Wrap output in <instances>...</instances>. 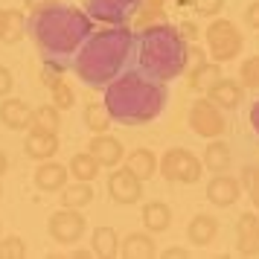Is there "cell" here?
Wrapping results in <instances>:
<instances>
[{"mask_svg": "<svg viewBox=\"0 0 259 259\" xmlns=\"http://www.w3.org/2000/svg\"><path fill=\"white\" fill-rule=\"evenodd\" d=\"M91 32H94V18L70 3H53L41 12H32L29 21V35L44 64H59V67L73 61Z\"/></svg>", "mask_w": 259, "mask_h": 259, "instance_id": "6da1fadb", "label": "cell"}, {"mask_svg": "<svg viewBox=\"0 0 259 259\" xmlns=\"http://www.w3.org/2000/svg\"><path fill=\"white\" fill-rule=\"evenodd\" d=\"M134 44H137V32L128 24L96 29L73 56V73L88 88H108L117 76L128 70Z\"/></svg>", "mask_w": 259, "mask_h": 259, "instance_id": "7a4b0ae2", "label": "cell"}, {"mask_svg": "<svg viewBox=\"0 0 259 259\" xmlns=\"http://www.w3.org/2000/svg\"><path fill=\"white\" fill-rule=\"evenodd\" d=\"M105 108L111 119L119 125H146L163 114L166 108V84L146 76L143 70H125L114 82L102 88Z\"/></svg>", "mask_w": 259, "mask_h": 259, "instance_id": "3957f363", "label": "cell"}, {"mask_svg": "<svg viewBox=\"0 0 259 259\" xmlns=\"http://www.w3.org/2000/svg\"><path fill=\"white\" fill-rule=\"evenodd\" d=\"M140 70L157 82H172L189 67V41L181 35V29L166 21L149 24L137 29V44H134Z\"/></svg>", "mask_w": 259, "mask_h": 259, "instance_id": "277c9868", "label": "cell"}, {"mask_svg": "<svg viewBox=\"0 0 259 259\" xmlns=\"http://www.w3.org/2000/svg\"><path fill=\"white\" fill-rule=\"evenodd\" d=\"M204 41H207L210 59L219 61V64H227V61L239 59L242 56V47H245V35L227 18H212L210 26L204 29Z\"/></svg>", "mask_w": 259, "mask_h": 259, "instance_id": "5b68a950", "label": "cell"}, {"mask_svg": "<svg viewBox=\"0 0 259 259\" xmlns=\"http://www.w3.org/2000/svg\"><path fill=\"white\" fill-rule=\"evenodd\" d=\"M201 169H204L201 157H195L189 149H166L163 157L157 160V172L169 184H198Z\"/></svg>", "mask_w": 259, "mask_h": 259, "instance_id": "8992f818", "label": "cell"}, {"mask_svg": "<svg viewBox=\"0 0 259 259\" xmlns=\"http://www.w3.org/2000/svg\"><path fill=\"white\" fill-rule=\"evenodd\" d=\"M187 122H189V128L195 131L198 137H204V140L224 137V128H227V122H224V111L215 105V102H210L207 96H201V99H195V102L189 105Z\"/></svg>", "mask_w": 259, "mask_h": 259, "instance_id": "52a82bcc", "label": "cell"}, {"mask_svg": "<svg viewBox=\"0 0 259 259\" xmlns=\"http://www.w3.org/2000/svg\"><path fill=\"white\" fill-rule=\"evenodd\" d=\"M84 227H88L84 212L73 210V207H61V210H56L47 219V233L56 245H76V242H82Z\"/></svg>", "mask_w": 259, "mask_h": 259, "instance_id": "ba28073f", "label": "cell"}, {"mask_svg": "<svg viewBox=\"0 0 259 259\" xmlns=\"http://www.w3.org/2000/svg\"><path fill=\"white\" fill-rule=\"evenodd\" d=\"M140 3L143 0H84V12L105 26H119L137 18Z\"/></svg>", "mask_w": 259, "mask_h": 259, "instance_id": "9c48e42d", "label": "cell"}, {"mask_svg": "<svg viewBox=\"0 0 259 259\" xmlns=\"http://www.w3.org/2000/svg\"><path fill=\"white\" fill-rule=\"evenodd\" d=\"M108 195L122 204V207H131V204H140L143 198V181L140 178H134L122 166V169H111V175H108Z\"/></svg>", "mask_w": 259, "mask_h": 259, "instance_id": "30bf717a", "label": "cell"}, {"mask_svg": "<svg viewBox=\"0 0 259 259\" xmlns=\"http://www.w3.org/2000/svg\"><path fill=\"white\" fill-rule=\"evenodd\" d=\"M242 198V181L227 172H215L207 184V201L212 207H233L236 201Z\"/></svg>", "mask_w": 259, "mask_h": 259, "instance_id": "8fae6325", "label": "cell"}, {"mask_svg": "<svg viewBox=\"0 0 259 259\" xmlns=\"http://www.w3.org/2000/svg\"><path fill=\"white\" fill-rule=\"evenodd\" d=\"M61 143H59V134H53V131H41V128H29L24 137V152L29 160H53L56 154H59Z\"/></svg>", "mask_w": 259, "mask_h": 259, "instance_id": "7c38bea8", "label": "cell"}, {"mask_svg": "<svg viewBox=\"0 0 259 259\" xmlns=\"http://www.w3.org/2000/svg\"><path fill=\"white\" fill-rule=\"evenodd\" d=\"M236 253L253 259L259 256V215L256 212H242L236 222Z\"/></svg>", "mask_w": 259, "mask_h": 259, "instance_id": "4fadbf2b", "label": "cell"}, {"mask_svg": "<svg viewBox=\"0 0 259 259\" xmlns=\"http://www.w3.org/2000/svg\"><path fill=\"white\" fill-rule=\"evenodd\" d=\"M67 181H70V169L59 160H41L32 175V184L41 192H61L67 187Z\"/></svg>", "mask_w": 259, "mask_h": 259, "instance_id": "5bb4252c", "label": "cell"}, {"mask_svg": "<svg viewBox=\"0 0 259 259\" xmlns=\"http://www.w3.org/2000/svg\"><path fill=\"white\" fill-rule=\"evenodd\" d=\"M0 122L12 131H29L32 128V105L18 96H6L0 102Z\"/></svg>", "mask_w": 259, "mask_h": 259, "instance_id": "9a60e30c", "label": "cell"}, {"mask_svg": "<svg viewBox=\"0 0 259 259\" xmlns=\"http://www.w3.org/2000/svg\"><path fill=\"white\" fill-rule=\"evenodd\" d=\"M88 152L102 163V169H117V166L125 160V149H122V143H119L117 137H111L108 131L105 134H94V140L88 143Z\"/></svg>", "mask_w": 259, "mask_h": 259, "instance_id": "2e32d148", "label": "cell"}, {"mask_svg": "<svg viewBox=\"0 0 259 259\" xmlns=\"http://www.w3.org/2000/svg\"><path fill=\"white\" fill-rule=\"evenodd\" d=\"M207 99L215 102L222 111H236V108L242 105V99H245V88H242L239 79H227V76H222V79L207 91Z\"/></svg>", "mask_w": 259, "mask_h": 259, "instance_id": "e0dca14e", "label": "cell"}, {"mask_svg": "<svg viewBox=\"0 0 259 259\" xmlns=\"http://www.w3.org/2000/svg\"><path fill=\"white\" fill-rule=\"evenodd\" d=\"M119 256H122V259H154V256H157L154 233H149V230L128 233L122 242H119Z\"/></svg>", "mask_w": 259, "mask_h": 259, "instance_id": "ac0fdd59", "label": "cell"}, {"mask_svg": "<svg viewBox=\"0 0 259 259\" xmlns=\"http://www.w3.org/2000/svg\"><path fill=\"white\" fill-rule=\"evenodd\" d=\"M215 236H219V219L210 215V212H198V215H192L187 224V239L189 245H198V247H207L215 242Z\"/></svg>", "mask_w": 259, "mask_h": 259, "instance_id": "d6986e66", "label": "cell"}, {"mask_svg": "<svg viewBox=\"0 0 259 259\" xmlns=\"http://www.w3.org/2000/svg\"><path fill=\"white\" fill-rule=\"evenodd\" d=\"M140 222H143V227L154 236L166 233V230L172 227V210H169L166 201H146L143 210H140Z\"/></svg>", "mask_w": 259, "mask_h": 259, "instance_id": "ffe728a7", "label": "cell"}, {"mask_svg": "<svg viewBox=\"0 0 259 259\" xmlns=\"http://www.w3.org/2000/svg\"><path fill=\"white\" fill-rule=\"evenodd\" d=\"M125 169H128L134 178H140L143 184L149 181V178L157 175V157H154L152 149H134V152L125 154Z\"/></svg>", "mask_w": 259, "mask_h": 259, "instance_id": "44dd1931", "label": "cell"}, {"mask_svg": "<svg viewBox=\"0 0 259 259\" xmlns=\"http://www.w3.org/2000/svg\"><path fill=\"white\" fill-rule=\"evenodd\" d=\"M119 233L114 230V227H108V224H102V227H96L94 236H91V250H94V256L99 259H117L119 256Z\"/></svg>", "mask_w": 259, "mask_h": 259, "instance_id": "7402d4cb", "label": "cell"}, {"mask_svg": "<svg viewBox=\"0 0 259 259\" xmlns=\"http://www.w3.org/2000/svg\"><path fill=\"white\" fill-rule=\"evenodd\" d=\"M224 73H222V64L219 61H212V59H201L192 70H189V88L192 91H210L212 84L222 79Z\"/></svg>", "mask_w": 259, "mask_h": 259, "instance_id": "603a6c76", "label": "cell"}, {"mask_svg": "<svg viewBox=\"0 0 259 259\" xmlns=\"http://www.w3.org/2000/svg\"><path fill=\"white\" fill-rule=\"evenodd\" d=\"M96 198L94 181H67V187L61 189V207H73V210H84L91 207V201Z\"/></svg>", "mask_w": 259, "mask_h": 259, "instance_id": "cb8c5ba5", "label": "cell"}, {"mask_svg": "<svg viewBox=\"0 0 259 259\" xmlns=\"http://www.w3.org/2000/svg\"><path fill=\"white\" fill-rule=\"evenodd\" d=\"M44 73H47V88H50V94H53V105L59 108V111H70V108L76 105L73 88L64 82V76H61L59 70L53 73V67H47V64H44Z\"/></svg>", "mask_w": 259, "mask_h": 259, "instance_id": "d4e9b609", "label": "cell"}, {"mask_svg": "<svg viewBox=\"0 0 259 259\" xmlns=\"http://www.w3.org/2000/svg\"><path fill=\"white\" fill-rule=\"evenodd\" d=\"M201 163H204V169H210V172H227V166H230V146L222 137H212L207 143V149H204Z\"/></svg>", "mask_w": 259, "mask_h": 259, "instance_id": "484cf974", "label": "cell"}, {"mask_svg": "<svg viewBox=\"0 0 259 259\" xmlns=\"http://www.w3.org/2000/svg\"><path fill=\"white\" fill-rule=\"evenodd\" d=\"M67 169H70L73 181H96L99 172H102V163H99L91 152H79V154H73L70 157Z\"/></svg>", "mask_w": 259, "mask_h": 259, "instance_id": "4316f807", "label": "cell"}, {"mask_svg": "<svg viewBox=\"0 0 259 259\" xmlns=\"http://www.w3.org/2000/svg\"><path fill=\"white\" fill-rule=\"evenodd\" d=\"M84 128L91 131V134H105L108 128H111V114H108L105 102H88L84 105Z\"/></svg>", "mask_w": 259, "mask_h": 259, "instance_id": "83f0119b", "label": "cell"}, {"mask_svg": "<svg viewBox=\"0 0 259 259\" xmlns=\"http://www.w3.org/2000/svg\"><path fill=\"white\" fill-rule=\"evenodd\" d=\"M32 128H41V131H53V134H59V128H61V111L53 105V102H50V105L32 108Z\"/></svg>", "mask_w": 259, "mask_h": 259, "instance_id": "f1b7e54d", "label": "cell"}, {"mask_svg": "<svg viewBox=\"0 0 259 259\" xmlns=\"http://www.w3.org/2000/svg\"><path fill=\"white\" fill-rule=\"evenodd\" d=\"M163 3H166V0H143L137 18L131 21V24H134V29H143V26H149V24L163 21Z\"/></svg>", "mask_w": 259, "mask_h": 259, "instance_id": "f546056e", "label": "cell"}, {"mask_svg": "<svg viewBox=\"0 0 259 259\" xmlns=\"http://www.w3.org/2000/svg\"><path fill=\"white\" fill-rule=\"evenodd\" d=\"M239 82H242V88H250V91L259 88V56H247L239 64Z\"/></svg>", "mask_w": 259, "mask_h": 259, "instance_id": "4dcf8cb0", "label": "cell"}, {"mask_svg": "<svg viewBox=\"0 0 259 259\" xmlns=\"http://www.w3.org/2000/svg\"><path fill=\"white\" fill-rule=\"evenodd\" d=\"M24 26H26L24 12L9 9V18H6V32H3V44H15V41H21V38H24Z\"/></svg>", "mask_w": 259, "mask_h": 259, "instance_id": "1f68e13d", "label": "cell"}, {"mask_svg": "<svg viewBox=\"0 0 259 259\" xmlns=\"http://www.w3.org/2000/svg\"><path fill=\"white\" fill-rule=\"evenodd\" d=\"M26 256V242L21 236H0V259H24Z\"/></svg>", "mask_w": 259, "mask_h": 259, "instance_id": "d6a6232c", "label": "cell"}, {"mask_svg": "<svg viewBox=\"0 0 259 259\" xmlns=\"http://www.w3.org/2000/svg\"><path fill=\"white\" fill-rule=\"evenodd\" d=\"M242 187H247V192H250V201H253V207L259 210V169H245L242 172Z\"/></svg>", "mask_w": 259, "mask_h": 259, "instance_id": "836d02e7", "label": "cell"}, {"mask_svg": "<svg viewBox=\"0 0 259 259\" xmlns=\"http://www.w3.org/2000/svg\"><path fill=\"white\" fill-rule=\"evenodd\" d=\"M192 3L201 18H219V12L224 9V0H192Z\"/></svg>", "mask_w": 259, "mask_h": 259, "instance_id": "e575fe53", "label": "cell"}, {"mask_svg": "<svg viewBox=\"0 0 259 259\" xmlns=\"http://www.w3.org/2000/svg\"><path fill=\"white\" fill-rule=\"evenodd\" d=\"M12 88H15L12 70H9V67H3V64H0V99H6V96L12 94Z\"/></svg>", "mask_w": 259, "mask_h": 259, "instance_id": "d590c367", "label": "cell"}, {"mask_svg": "<svg viewBox=\"0 0 259 259\" xmlns=\"http://www.w3.org/2000/svg\"><path fill=\"white\" fill-rule=\"evenodd\" d=\"M245 21L250 29H256L259 32V0H253V3H247V9H245Z\"/></svg>", "mask_w": 259, "mask_h": 259, "instance_id": "8d00e7d4", "label": "cell"}, {"mask_svg": "<svg viewBox=\"0 0 259 259\" xmlns=\"http://www.w3.org/2000/svg\"><path fill=\"white\" fill-rule=\"evenodd\" d=\"M178 29H181V35L187 38L189 44H192V41L198 38V26L192 24V21H184V24H178Z\"/></svg>", "mask_w": 259, "mask_h": 259, "instance_id": "74e56055", "label": "cell"}, {"mask_svg": "<svg viewBox=\"0 0 259 259\" xmlns=\"http://www.w3.org/2000/svg\"><path fill=\"white\" fill-rule=\"evenodd\" d=\"M157 256H163V259H189V250L187 247H169V250L157 253Z\"/></svg>", "mask_w": 259, "mask_h": 259, "instance_id": "f35d334b", "label": "cell"}, {"mask_svg": "<svg viewBox=\"0 0 259 259\" xmlns=\"http://www.w3.org/2000/svg\"><path fill=\"white\" fill-rule=\"evenodd\" d=\"M26 9L29 12H41V9H47V6H53V3H61V0H24Z\"/></svg>", "mask_w": 259, "mask_h": 259, "instance_id": "ab89813d", "label": "cell"}, {"mask_svg": "<svg viewBox=\"0 0 259 259\" xmlns=\"http://www.w3.org/2000/svg\"><path fill=\"white\" fill-rule=\"evenodd\" d=\"M247 117H250V125H253V131L259 134V99L250 105V114H247Z\"/></svg>", "mask_w": 259, "mask_h": 259, "instance_id": "60d3db41", "label": "cell"}, {"mask_svg": "<svg viewBox=\"0 0 259 259\" xmlns=\"http://www.w3.org/2000/svg\"><path fill=\"white\" fill-rule=\"evenodd\" d=\"M6 172H9V157H6V152H3V149H0V178L6 175Z\"/></svg>", "mask_w": 259, "mask_h": 259, "instance_id": "b9f144b4", "label": "cell"}, {"mask_svg": "<svg viewBox=\"0 0 259 259\" xmlns=\"http://www.w3.org/2000/svg\"><path fill=\"white\" fill-rule=\"evenodd\" d=\"M6 18H9V9H0V41H3V32H6Z\"/></svg>", "mask_w": 259, "mask_h": 259, "instance_id": "7bdbcfd3", "label": "cell"}, {"mask_svg": "<svg viewBox=\"0 0 259 259\" xmlns=\"http://www.w3.org/2000/svg\"><path fill=\"white\" fill-rule=\"evenodd\" d=\"M70 256L73 259H88V256H94V250H73Z\"/></svg>", "mask_w": 259, "mask_h": 259, "instance_id": "ee69618b", "label": "cell"}, {"mask_svg": "<svg viewBox=\"0 0 259 259\" xmlns=\"http://www.w3.org/2000/svg\"><path fill=\"white\" fill-rule=\"evenodd\" d=\"M0 198H3V184H0Z\"/></svg>", "mask_w": 259, "mask_h": 259, "instance_id": "f6af8a7d", "label": "cell"}, {"mask_svg": "<svg viewBox=\"0 0 259 259\" xmlns=\"http://www.w3.org/2000/svg\"><path fill=\"white\" fill-rule=\"evenodd\" d=\"M0 236H3V222H0Z\"/></svg>", "mask_w": 259, "mask_h": 259, "instance_id": "bcb514c9", "label": "cell"}]
</instances>
